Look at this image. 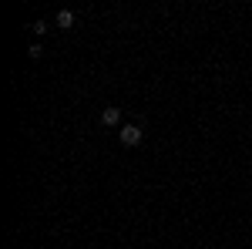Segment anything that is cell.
Wrapping results in <instances>:
<instances>
[{
  "mask_svg": "<svg viewBox=\"0 0 252 249\" xmlns=\"http://www.w3.org/2000/svg\"><path fill=\"white\" fill-rule=\"evenodd\" d=\"M30 31H34V37H44V34H47V20H34Z\"/></svg>",
  "mask_w": 252,
  "mask_h": 249,
  "instance_id": "4",
  "label": "cell"
},
{
  "mask_svg": "<svg viewBox=\"0 0 252 249\" xmlns=\"http://www.w3.org/2000/svg\"><path fill=\"white\" fill-rule=\"evenodd\" d=\"M118 122H121V108H104V111H101V124L115 128Z\"/></svg>",
  "mask_w": 252,
  "mask_h": 249,
  "instance_id": "2",
  "label": "cell"
},
{
  "mask_svg": "<svg viewBox=\"0 0 252 249\" xmlns=\"http://www.w3.org/2000/svg\"><path fill=\"white\" fill-rule=\"evenodd\" d=\"M58 27H74V14L71 10H61L58 14Z\"/></svg>",
  "mask_w": 252,
  "mask_h": 249,
  "instance_id": "3",
  "label": "cell"
},
{
  "mask_svg": "<svg viewBox=\"0 0 252 249\" xmlns=\"http://www.w3.org/2000/svg\"><path fill=\"white\" fill-rule=\"evenodd\" d=\"M27 54L37 61V58H44V47H41V44H30V51H27Z\"/></svg>",
  "mask_w": 252,
  "mask_h": 249,
  "instance_id": "5",
  "label": "cell"
},
{
  "mask_svg": "<svg viewBox=\"0 0 252 249\" xmlns=\"http://www.w3.org/2000/svg\"><path fill=\"white\" fill-rule=\"evenodd\" d=\"M141 138H145L141 124H125V128L118 131V141H121L125 148H134V145H141Z\"/></svg>",
  "mask_w": 252,
  "mask_h": 249,
  "instance_id": "1",
  "label": "cell"
}]
</instances>
